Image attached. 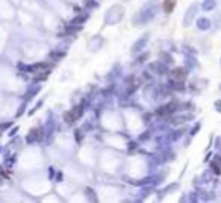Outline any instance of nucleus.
I'll list each match as a JSON object with an SVG mask.
<instances>
[{"label": "nucleus", "mask_w": 221, "mask_h": 203, "mask_svg": "<svg viewBox=\"0 0 221 203\" xmlns=\"http://www.w3.org/2000/svg\"><path fill=\"white\" fill-rule=\"evenodd\" d=\"M174 5H176V0H165L164 8H165V11H167V12H170V11L174 8Z\"/></svg>", "instance_id": "1"}]
</instances>
